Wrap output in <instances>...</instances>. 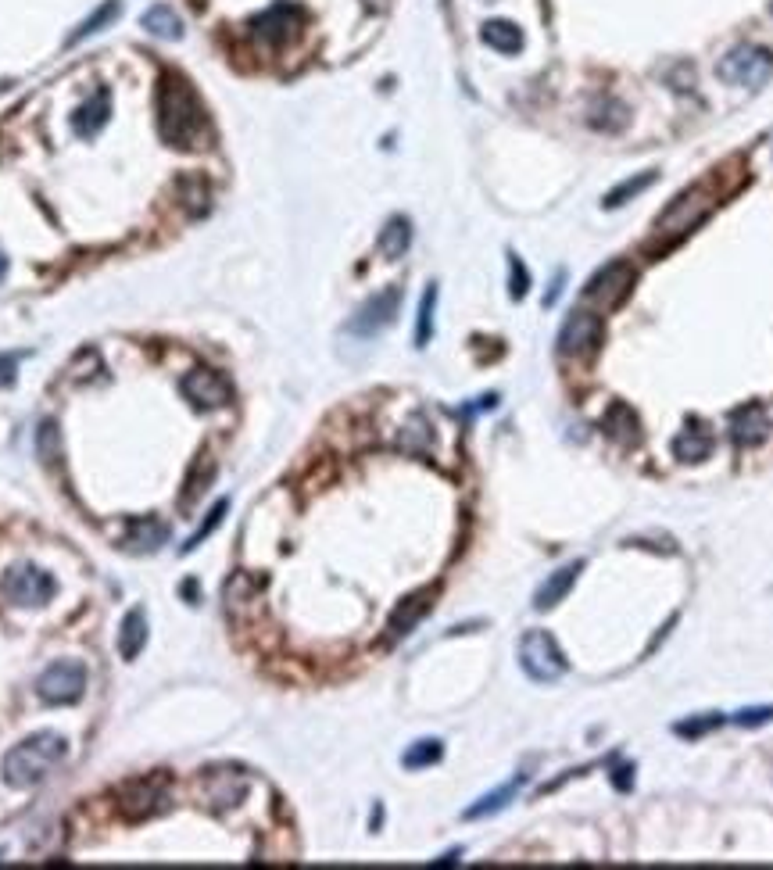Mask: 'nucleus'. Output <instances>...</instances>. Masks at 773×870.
Returning <instances> with one entry per match:
<instances>
[{"instance_id":"nucleus-4","label":"nucleus","mask_w":773,"mask_h":870,"mask_svg":"<svg viewBox=\"0 0 773 870\" xmlns=\"http://www.w3.org/2000/svg\"><path fill=\"white\" fill-rule=\"evenodd\" d=\"M716 76L723 83L734 86H763L766 79L773 76V54L766 47H756V43H738L734 51H727L716 65Z\"/></svg>"},{"instance_id":"nucleus-21","label":"nucleus","mask_w":773,"mask_h":870,"mask_svg":"<svg viewBox=\"0 0 773 870\" xmlns=\"http://www.w3.org/2000/svg\"><path fill=\"white\" fill-rule=\"evenodd\" d=\"M147 645V613L144 609H129L119 631V652L122 659H136Z\"/></svg>"},{"instance_id":"nucleus-29","label":"nucleus","mask_w":773,"mask_h":870,"mask_svg":"<svg viewBox=\"0 0 773 870\" xmlns=\"http://www.w3.org/2000/svg\"><path fill=\"white\" fill-rule=\"evenodd\" d=\"M595 122L598 129H609V133H616V129L627 126V108H623L616 97H602V101H595Z\"/></svg>"},{"instance_id":"nucleus-13","label":"nucleus","mask_w":773,"mask_h":870,"mask_svg":"<svg viewBox=\"0 0 773 870\" xmlns=\"http://www.w3.org/2000/svg\"><path fill=\"white\" fill-rule=\"evenodd\" d=\"M165 788H169V777H162V774L126 785V792H122V810H126V817L144 820V817H151V813H158L165 802Z\"/></svg>"},{"instance_id":"nucleus-38","label":"nucleus","mask_w":773,"mask_h":870,"mask_svg":"<svg viewBox=\"0 0 773 870\" xmlns=\"http://www.w3.org/2000/svg\"><path fill=\"white\" fill-rule=\"evenodd\" d=\"M562 283H566V273H555V283H552V290H548V294H544V305L552 308L555 301H559V294H562Z\"/></svg>"},{"instance_id":"nucleus-20","label":"nucleus","mask_w":773,"mask_h":870,"mask_svg":"<svg viewBox=\"0 0 773 870\" xmlns=\"http://www.w3.org/2000/svg\"><path fill=\"white\" fill-rule=\"evenodd\" d=\"M480 40L498 54H519L523 51V33H519L516 22H505V18H491L484 29H480Z\"/></svg>"},{"instance_id":"nucleus-17","label":"nucleus","mask_w":773,"mask_h":870,"mask_svg":"<svg viewBox=\"0 0 773 870\" xmlns=\"http://www.w3.org/2000/svg\"><path fill=\"white\" fill-rule=\"evenodd\" d=\"M770 434V412L763 405H741L731 416V437L738 444H759Z\"/></svg>"},{"instance_id":"nucleus-1","label":"nucleus","mask_w":773,"mask_h":870,"mask_svg":"<svg viewBox=\"0 0 773 870\" xmlns=\"http://www.w3.org/2000/svg\"><path fill=\"white\" fill-rule=\"evenodd\" d=\"M158 129L172 147H201L208 140V111L183 76H165L158 90Z\"/></svg>"},{"instance_id":"nucleus-36","label":"nucleus","mask_w":773,"mask_h":870,"mask_svg":"<svg viewBox=\"0 0 773 870\" xmlns=\"http://www.w3.org/2000/svg\"><path fill=\"white\" fill-rule=\"evenodd\" d=\"M770 720H773V706H752V709L734 713V724L738 727H759V724H770Z\"/></svg>"},{"instance_id":"nucleus-28","label":"nucleus","mask_w":773,"mask_h":870,"mask_svg":"<svg viewBox=\"0 0 773 870\" xmlns=\"http://www.w3.org/2000/svg\"><path fill=\"white\" fill-rule=\"evenodd\" d=\"M652 183H655V172H641V176H634V180H623L616 190H609V194H605L602 205H605V208H620V205H627V197L645 194V190L652 187Z\"/></svg>"},{"instance_id":"nucleus-10","label":"nucleus","mask_w":773,"mask_h":870,"mask_svg":"<svg viewBox=\"0 0 773 870\" xmlns=\"http://www.w3.org/2000/svg\"><path fill=\"white\" fill-rule=\"evenodd\" d=\"M713 201H709L706 190H688V194H680L677 201H670L663 215H659V233H670V237H680V233H688L691 226L706 219Z\"/></svg>"},{"instance_id":"nucleus-5","label":"nucleus","mask_w":773,"mask_h":870,"mask_svg":"<svg viewBox=\"0 0 773 870\" xmlns=\"http://www.w3.org/2000/svg\"><path fill=\"white\" fill-rule=\"evenodd\" d=\"M58 591L54 577L33 563H18L0 577V595L8 598L11 606H47Z\"/></svg>"},{"instance_id":"nucleus-30","label":"nucleus","mask_w":773,"mask_h":870,"mask_svg":"<svg viewBox=\"0 0 773 870\" xmlns=\"http://www.w3.org/2000/svg\"><path fill=\"white\" fill-rule=\"evenodd\" d=\"M434 308H437V287L430 283L423 294V305H419V323H416V348H426L430 337H434Z\"/></svg>"},{"instance_id":"nucleus-12","label":"nucleus","mask_w":773,"mask_h":870,"mask_svg":"<svg viewBox=\"0 0 773 870\" xmlns=\"http://www.w3.org/2000/svg\"><path fill=\"white\" fill-rule=\"evenodd\" d=\"M179 391L187 394V401H194L197 409H219V405H226V401L233 398L230 384H226L215 369H190V373L183 376Z\"/></svg>"},{"instance_id":"nucleus-26","label":"nucleus","mask_w":773,"mask_h":870,"mask_svg":"<svg viewBox=\"0 0 773 870\" xmlns=\"http://www.w3.org/2000/svg\"><path fill=\"white\" fill-rule=\"evenodd\" d=\"M605 430H609L616 441H634V437H638V416H634L627 405H612L609 416H605Z\"/></svg>"},{"instance_id":"nucleus-9","label":"nucleus","mask_w":773,"mask_h":870,"mask_svg":"<svg viewBox=\"0 0 773 870\" xmlns=\"http://www.w3.org/2000/svg\"><path fill=\"white\" fill-rule=\"evenodd\" d=\"M598 341H602V316L591 308H573L559 330L562 355H587Z\"/></svg>"},{"instance_id":"nucleus-39","label":"nucleus","mask_w":773,"mask_h":870,"mask_svg":"<svg viewBox=\"0 0 773 870\" xmlns=\"http://www.w3.org/2000/svg\"><path fill=\"white\" fill-rule=\"evenodd\" d=\"M18 362V355H0V384H11V366Z\"/></svg>"},{"instance_id":"nucleus-15","label":"nucleus","mask_w":773,"mask_h":870,"mask_svg":"<svg viewBox=\"0 0 773 870\" xmlns=\"http://www.w3.org/2000/svg\"><path fill=\"white\" fill-rule=\"evenodd\" d=\"M580 570H584V563H566V566H559L555 573H548V580H544L541 588H537V595H534V609H537V613L559 606L562 598L570 595L573 584H577Z\"/></svg>"},{"instance_id":"nucleus-8","label":"nucleus","mask_w":773,"mask_h":870,"mask_svg":"<svg viewBox=\"0 0 773 870\" xmlns=\"http://www.w3.org/2000/svg\"><path fill=\"white\" fill-rule=\"evenodd\" d=\"M301 26H305V11H301L298 4H290V0L272 4L269 11H262V15L251 22L255 36H262L265 43H276V47L294 40V36L301 33Z\"/></svg>"},{"instance_id":"nucleus-6","label":"nucleus","mask_w":773,"mask_h":870,"mask_svg":"<svg viewBox=\"0 0 773 870\" xmlns=\"http://www.w3.org/2000/svg\"><path fill=\"white\" fill-rule=\"evenodd\" d=\"M86 691V666L76 659H58L36 677V695L51 706H72Z\"/></svg>"},{"instance_id":"nucleus-35","label":"nucleus","mask_w":773,"mask_h":870,"mask_svg":"<svg viewBox=\"0 0 773 870\" xmlns=\"http://www.w3.org/2000/svg\"><path fill=\"white\" fill-rule=\"evenodd\" d=\"M179 190H187L183 205H187L190 212L201 215L204 208H208V187H204V180H183V183H179Z\"/></svg>"},{"instance_id":"nucleus-24","label":"nucleus","mask_w":773,"mask_h":870,"mask_svg":"<svg viewBox=\"0 0 773 870\" xmlns=\"http://www.w3.org/2000/svg\"><path fill=\"white\" fill-rule=\"evenodd\" d=\"M408 244H412V222L401 219V215H394L387 226H383L380 233V251L387 258H401L408 251Z\"/></svg>"},{"instance_id":"nucleus-40","label":"nucleus","mask_w":773,"mask_h":870,"mask_svg":"<svg viewBox=\"0 0 773 870\" xmlns=\"http://www.w3.org/2000/svg\"><path fill=\"white\" fill-rule=\"evenodd\" d=\"M4 276H8V258L0 255V280H4Z\"/></svg>"},{"instance_id":"nucleus-27","label":"nucleus","mask_w":773,"mask_h":870,"mask_svg":"<svg viewBox=\"0 0 773 870\" xmlns=\"http://www.w3.org/2000/svg\"><path fill=\"white\" fill-rule=\"evenodd\" d=\"M441 756H444V745L437 742V738H423V742H416L401 756V763H405L408 770H419V767H434Z\"/></svg>"},{"instance_id":"nucleus-23","label":"nucleus","mask_w":773,"mask_h":870,"mask_svg":"<svg viewBox=\"0 0 773 870\" xmlns=\"http://www.w3.org/2000/svg\"><path fill=\"white\" fill-rule=\"evenodd\" d=\"M713 452V437H709V430L695 427V430H684V434L673 441V455L684 462H698V459H706V455Z\"/></svg>"},{"instance_id":"nucleus-22","label":"nucleus","mask_w":773,"mask_h":870,"mask_svg":"<svg viewBox=\"0 0 773 870\" xmlns=\"http://www.w3.org/2000/svg\"><path fill=\"white\" fill-rule=\"evenodd\" d=\"M144 29L158 40H179L183 36V18L169 4H154V8L144 11Z\"/></svg>"},{"instance_id":"nucleus-7","label":"nucleus","mask_w":773,"mask_h":870,"mask_svg":"<svg viewBox=\"0 0 773 870\" xmlns=\"http://www.w3.org/2000/svg\"><path fill=\"white\" fill-rule=\"evenodd\" d=\"M398 308H401V290L398 287L380 290L376 298H369L366 305L351 316L348 330L355 333V337H376V333L387 330V326L398 319Z\"/></svg>"},{"instance_id":"nucleus-33","label":"nucleus","mask_w":773,"mask_h":870,"mask_svg":"<svg viewBox=\"0 0 773 870\" xmlns=\"http://www.w3.org/2000/svg\"><path fill=\"white\" fill-rule=\"evenodd\" d=\"M720 724H723L720 713H702V717H695V720H680L673 731H677L680 738H702V734H709L713 727H720Z\"/></svg>"},{"instance_id":"nucleus-34","label":"nucleus","mask_w":773,"mask_h":870,"mask_svg":"<svg viewBox=\"0 0 773 870\" xmlns=\"http://www.w3.org/2000/svg\"><path fill=\"white\" fill-rule=\"evenodd\" d=\"M226 509H230V502H226V498H222V502H215V505H212V512H208V520H204V523H201V530H197L194 538H190L187 545H183V552H190V548L201 545V541L208 538V534H212V530L222 523V516H226Z\"/></svg>"},{"instance_id":"nucleus-18","label":"nucleus","mask_w":773,"mask_h":870,"mask_svg":"<svg viewBox=\"0 0 773 870\" xmlns=\"http://www.w3.org/2000/svg\"><path fill=\"white\" fill-rule=\"evenodd\" d=\"M108 115H111V94H108V90H97V94L90 97V101L79 104L76 119H72V126H76L79 137L90 140V137H97V133H101V129H104V122H108Z\"/></svg>"},{"instance_id":"nucleus-2","label":"nucleus","mask_w":773,"mask_h":870,"mask_svg":"<svg viewBox=\"0 0 773 870\" xmlns=\"http://www.w3.org/2000/svg\"><path fill=\"white\" fill-rule=\"evenodd\" d=\"M65 738L54 731H36L26 742H18L15 749L4 756V781L11 788H36L43 777L51 774L61 760H65Z\"/></svg>"},{"instance_id":"nucleus-16","label":"nucleus","mask_w":773,"mask_h":870,"mask_svg":"<svg viewBox=\"0 0 773 870\" xmlns=\"http://www.w3.org/2000/svg\"><path fill=\"white\" fill-rule=\"evenodd\" d=\"M169 538H172L169 523H162L158 516H144V520L133 523V530L126 534V541H122V545H126V552L151 555V552H158V548H162Z\"/></svg>"},{"instance_id":"nucleus-11","label":"nucleus","mask_w":773,"mask_h":870,"mask_svg":"<svg viewBox=\"0 0 773 870\" xmlns=\"http://www.w3.org/2000/svg\"><path fill=\"white\" fill-rule=\"evenodd\" d=\"M630 287H634V265L616 258V262H609L605 269H598V273L587 280L584 298L598 301V305H616Z\"/></svg>"},{"instance_id":"nucleus-3","label":"nucleus","mask_w":773,"mask_h":870,"mask_svg":"<svg viewBox=\"0 0 773 870\" xmlns=\"http://www.w3.org/2000/svg\"><path fill=\"white\" fill-rule=\"evenodd\" d=\"M519 666L537 684H552L570 670V659L562 656L559 641L548 631H527L519 641Z\"/></svg>"},{"instance_id":"nucleus-31","label":"nucleus","mask_w":773,"mask_h":870,"mask_svg":"<svg viewBox=\"0 0 773 870\" xmlns=\"http://www.w3.org/2000/svg\"><path fill=\"white\" fill-rule=\"evenodd\" d=\"M212 477H215V462L208 459V455H201V459H197V473L190 470L187 491H183V505L197 502V498H201L204 491H208V484H212Z\"/></svg>"},{"instance_id":"nucleus-14","label":"nucleus","mask_w":773,"mask_h":870,"mask_svg":"<svg viewBox=\"0 0 773 870\" xmlns=\"http://www.w3.org/2000/svg\"><path fill=\"white\" fill-rule=\"evenodd\" d=\"M430 606H434V588L408 595L405 602L391 613V620H387V641H401L405 634H412V627L430 613Z\"/></svg>"},{"instance_id":"nucleus-32","label":"nucleus","mask_w":773,"mask_h":870,"mask_svg":"<svg viewBox=\"0 0 773 870\" xmlns=\"http://www.w3.org/2000/svg\"><path fill=\"white\" fill-rule=\"evenodd\" d=\"M222 781H226V774H208V799L215 802V806H233V802H240L244 799V792H247V785H233V788H226L222 785Z\"/></svg>"},{"instance_id":"nucleus-37","label":"nucleus","mask_w":773,"mask_h":870,"mask_svg":"<svg viewBox=\"0 0 773 870\" xmlns=\"http://www.w3.org/2000/svg\"><path fill=\"white\" fill-rule=\"evenodd\" d=\"M509 269H512V298H523V294L530 290L527 269H523V262H519L516 255H509Z\"/></svg>"},{"instance_id":"nucleus-19","label":"nucleus","mask_w":773,"mask_h":870,"mask_svg":"<svg viewBox=\"0 0 773 870\" xmlns=\"http://www.w3.org/2000/svg\"><path fill=\"white\" fill-rule=\"evenodd\" d=\"M523 781H527V777L519 774V777H512L509 785H502V788H494V792L480 795V799H476L473 806H469V810L462 813V817H466V820H484V817H494V813H502L505 806H509V802L519 795V788H523Z\"/></svg>"},{"instance_id":"nucleus-25","label":"nucleus","mask_w":773,"mask_h":870,"mask_svg":"<svg viewBox=\"0 0 773 870\" xmlns=\"http://www.w3.org/2000/svg\"><path fill=\"white\" fill-rule=\"evenodd\" d=\"M122 15V0H108V4H101V8L94 11V15L86 18L83 26L76 29V33L68 36V43H79V40H86V36H94V33H101L104 26H111V22H115V18Z\"/></svg>"}]
</instances>
